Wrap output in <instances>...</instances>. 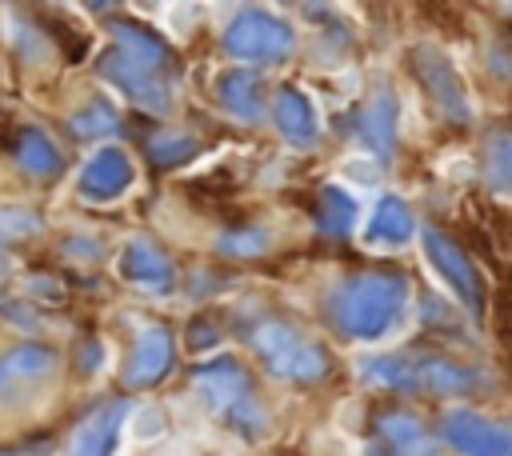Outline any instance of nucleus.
Returning <instances> with one entry per match:
<instances>
[{"label": "nucleus", "instance_id": "nucleus-1", "mask_svg": "<svg viewBox=\"0 0 512 456\" xmlns=\"http://www.w3.org/2000/svg\"><path fill=\"white\" fill-rule=\"evenodd\" d=\"M408 312V280L400 272H360L328 296V320L340 336L376 344L400 328Z\"/></svg>", "mask_w": 512, "mask_h": 456}, {"label": "nucleus", "instance_id": "nucleus-5", "mask_svg": "<svg viewBox=\"0 0 512 456\" xmlns=\"http://www.w3.org/2000/svg\"><path fill=\"white\" fill-rule=\"evenodd\" d=\"M412 68L432 100V108L448 120V124H468L472 120V96H468V80L460 76V68L452 64V56L436 44H416L412 48Z\"/></svg>", "mask_w": 512, "mask_h": 456}, {"label": "nucleus", "instance_id": "nucleus-10", "mask_svg": "<svg viewBox=\"0 0 512 456\" xmlns=\"http://www.w3.org/2000/svg\"><path fill=\"white\" fill-rule=\"evenodd\" d=\"M132 184H136V164H132V156H128L120 144H104V148H96V152L84 160L80 180H76V192H80L84 200H92V204H112V200H120Z\"/></svg>", "mask_w": 512, "mask_h": 456}, {"label": "nucleus", "instance_id": "nucleus-15", "mask_svg": "<svg viewBox=\"0 0 512 456\" xmlns=\"http://www.w3.org/2000/svg\"><path fill=\"white\" fill-rule=\"evenodd\" d=\"M272 124L296 148H316L320 144V132H324L312 96L300 92V88H280L276 92V100H272Z\"/></svg>", "mask_w": 512, "mask_h": 456}, {"label": "nucleus", "instance_id": "nucleus-26", "mask_svg": "<svg viewBox=\"0 0 512 456\" xmlns=\"http://www.w3.org/2000/svg\"><path fill=\"white\" fill-rule=\"evenodd\" d=\"M188 156H196V140H192L188 132L152 136V160H156V164H184Z\"/></svg>", "mask_w": 512, "mask_h": 456}, {"label": "nucleus", "instance_id": "nucleus-18", "mask_svg": "<svg viewBox=\"0 0 512 456\" xmlns=\"http://www.w3.org/2000/svg\"><path fill=\"white\" fill-rule=\"evenodd\" d=\"M412 236H416L412 208L400 196H380L364 220V244L368 248H404Z\"/></svg>", "mask_w": 512, "mask_h": 456}, {"label": "nucleus", "instance_id": "nucleus-23", "mask_svg": "<svg viewBox=\"0 0 512 456\" xmlns=\"http://www.w3.org/2000/svg\"><path fill=\"white\" fill-rule=\"evenodd\" d=\"M116 124H120V116H116L112 100H108V96H92L84 108H76V116H72V136L96 140V136H108Z\"/></svg>", "mask_w": 512, "mask_h": 456}, {"label": "nucleus", "instance_id": "nucleus-19", "mask_svg": "<svg viewBox=\"0 0 512 456\" xmlns=\"http://www.w3.org/2000/svg\"><path fill=\"white\" fill-rule=\"evenodd\" d=\"M108 36H112V52H120L124 60H132L140 68H152V72H168V64H172L168 44L160 36H152L144 24L116 20V24H108Z\"/></svg>", "mask_w": 512, "mask_h": 456}, {"label": "nucleus", "instance_id": "nucleus-8", "mask_svg": "<svg viewBox=\"0 0 512 456\" xmlns=\"http://www.w3.org/2000/svg\"><path fill=\"white\" fill-rule=\"evenodd\" d=\"M100 76L116 88V92H124L136 108H144V112H152V116H168L172 112V84H168V72H152V68H140V64H132V60H124L120 52H104V60H100Z\"/></svg>", "mask_w": 512, "mask_h": 456}, {"label": "nucleus", "instance_id": "nucleus-28", "mask_svg": "<svg viewBox=\"0 0 512 456\" xmlns=\"http://www.w3.org/2000/svg\"><path fill=\"white\" fill-rule=\"evenodd\" d=\"M136 436L140 440H156V436H164V416L148 404L144 412H136Z\"/></svg>", "mask_w": 512, "mask_h": 456}, {"label": "nucleus", "instance_id": "nucleus-17", "mask_svg": "<svg viewBox=\"0 0 512 456\" xmlns=\"http://www.w3.org/2000/svg\"><path fill=\"white\" fill-rule=\"evenodd\" d=\"M216 100L224 104V112H232L244 124H260L268 112V88L256 72L248 68H232L216 80Z\"/></svg>", "mask_w": 512, "mask_h": 456}, {"label": "nucleus", "instance_id": "nucleus-3", "mask_svg": "<svg viewBox=\"0 0 512 456\" xmlns=\"http://www.w3.org/2000/svg\"><path fill=\"white\" fill-rule=\"evenodd\" d=\"M296 48V28L268 8H240L224 28V52L240 64H272Z\"/></svg>", "mask_w": 512, "mask_h": 456}, {"label": "nucleus", "instance_id": "nucleus-29", "mask_svg": "<svg viewBox=\"0 0 512 456\" xmlns=\"http://www.w3.org/2000/svg\"><path fill=\"white\" fill-rule=\"evenodd\" d=\"M340 176H360L356 184H376V164L368 156H348L340 164Z\"/></svg>", "mask_w": 512, "mask_h": 456}, {"label": "nucleus", "instance_id": "nucleus-11", "mask_svg": "<svg viewBox=\"0 0 512 456\" xmlns=\"http://www.w3.org/2000/svg\"><path fill=\"white\" fill-rule=\"evenodd\" d=\"M116 272L124 284L140 288V292H168L172 288V260L168 252L148 240V236H132L120 256H116Z\"/></svg>", "mask_w": 512, "mask_h": 456}, {"label": "nucleus", "instance_id": "nucleus-20", "mask_svg": "<svg viewBox=\"0 0 512 456\" xmlns=\"http://www.w3.org/2000/svg\"><path fill=\"white\" fill-rule=\"evenodd\" d=\"M396 128H400L396 96H392L388 88H376V92L368 96L364 112H360V140L368 144V148H364V156H368V152L388 156V152L396 148Z\"/></svg>", "mask_w": 512, "mask_h": 456}, {"label": "nucleus", "instance_id": "nucleus-6", "mask_svg": "<svg viewBox=\"0 0 512 456\" xmlns=\"http://www.w3.org/2000/svg\"><path fill=\"white\" fill-rule=\"evenodd\" d=\"M56 352L48 344H12L0 352V404L4 408H28L44 396V388L56 376Z\"/></svg>", "mask_w": 512, "mask_h": 456}, {"label": "nucleus", "instance_id": "nucleus-24", "mask_svg": "<svg viewBox=\"0 0 512 456\" xmlns=\"http://www.w3.org/2000/svg\"><path fill=\"white\" fill-rule=\"evenodd\" d=\"M484 176L500 196H512V132L488 136L484 148Z\"/></svg>", "mask_w": 512, "mask_h": 456}, {"label": "nucleus", "instance_id": "nucleus-25", "mask_svg": "<svg viewBox=\"0 0 512 456\" xmlns=\"http://www.w3.org/2000/svg\"><path fill=\"white\" fill-rule=\"evenodd\" d=\"M36 232H40V216H36V212L0 204V248H4V244H12V240L36 236Z\"/></svg>", "mask_w": 512, "mask_h": 456}, {"label": "nucleus", "instance_id": "nucleus-31", "mask_svg": "<svg viewBox=\"0 0 512 456\" xmlns=\"http://www.w3.org/2000/svg\"><path fill=\"white\" fill-rule=\"evenodd\" d=\"M0 456H12V452H0Z\"/></svg>", "mask_w": 512, "mask_h": 456}, {"label": "nucleus", "instance_id": "nucleus-2", "mask_svg": "<svg viewBox=\"0 0 512 456\" xmlns=\"http://www.w3.org/2000/svg\"><path fill=\"white\" fill-rule=\"evenodd\" d=\"M256 356L264 360V368L276 376V380H288V384H316L324 380L328 372V352L304 336L296 324L288 320H260L252 332H248Z\"/></svg>", "mask_w": 512, "mask_h": 456}, {"label": "nucleus", "instance_id": "nucleus-22", "mask_svg": "<svg viewBox=\"0 0 512 456\" xmlns=\"http://www.w3.org/2000/svg\"><path fill=\"white\" fill-rule=\"evenodd\" d=\"M356 200L344 192V188H336V184H328L324 192H320V204H316V220H320V228L328 232V236H344V232H352V224H356Z\"/></svg>", "mask_w": 512, "mask_h": 456}, {"label": "nucleus", "instance_id": "nucleus-27", "mask_svg": "<svg viewBox=\"0 0 512 456\" xmlns=\"http://www.w3.org/2000/svg\"><path fill=\"white\" fill-rule=\"evenodd\" d=\"M220 248L232 252V256H256V252L268 248V232H256V228H248V232H228V236L220 240Z\"/></svg>", "mask_w": 512, "mask_h": 456}, {"label": "nucleus", "instance_id": "nucleus-30", "mask_svg": "<svg viewBox=\"0 0 512 456\" xmlns=\"http://www.w3.org/2000/svg\"><path fill=\"white\" fill-rule=\"evenodd\" d=\"M4 280H8V260L0 256V284H4Z\"/></svg>", "mask_w": 512, "mask_h": 456}, {"label": "nucleus", "instance_id": "nucleus-12", "mask_svg": "<svg viewBox=\"0 0 512 456\" xmlns=\"http://www.w3.org/2000/svg\"><path fill=\"white\" fill-rule=\"evenodd\" d=\"M368 456H432V436L420 424V416L392 408L376 416Z\"/></svg>", "mask_w": 512, "mask_h": 456}, {"label": "nucleus", "instance_id": "nucleus-7", "mask_svg": "<svg viewBox=\"0 0 512 456\" xmlns=\"http://www.w3.org/2000/svg\"><path fill=\"white\" fill-rule=\"evenodd\" d=\"M420 244H424V260L432 264V272L452 288V296H456L472 316H480V312H484V280H480L472 256H468L448 232H440V228H424V232H420Z\"/></svg>", "mask_w": 512, "mask_h": 456}, {"label": "nucleus", "instance_id": "nucleus-4", "mask_svg": "<svg viewBox=\"0 0 512 456\" xmlns=\"http://www.w3.org/2000/svg\"><path fill=\"white\" fill-rule=\"evenodd\" d=\"M196 392L204 400L208 412L216 416H228L240 432H256L264 428V416L252 400V384H248V372L236 364V360H212L196 372Z\"/></svg>", "mask_w": 512, "mask_h": 456}, {"label": "nucleus", "instance_id": "nucleus-16", "mask_svg": "<svg viewBox=\"0 0 512 456\" xmlns=\"http://www.w3.org/2000/svg\"><path fill=\"white\" fill-rule=\"evenodd\" d=\"M408 364H412V392L464 396L468 388H476L472 368H464L460 360H448L440 352H408Z\"/></svg>", "mask_w": 512, "mask_h": 456}, {"label": "nucleus", "instance_id": "nucleus-21", "mask_svg": "<svg viewBox=\"0 0 512 456\" xmlns=\"http://www.w3.org/2000/svg\"><path fill=\"white\" fill-rule=\"evenodd\" d=\"M16 164L28 172V176H56L64 168V156L60 148L52 144L48 132L40 128H20L16 136Z\"/></svg>", "mask_w": 512, "mask_h": 456}, {"label": "nucleus", "instance_id": "nucleus-13", "mask_svg": "<svg viewBox=\"0 0 512 456\" xmlns=\"http://www.w3.org/2000/svg\"><path fill=\"white\" fill-rule=\"evenodd\" d=\"M168 368H172V332L160 328V324L140 328V336L132 340L128 356H124V384L128 388H148Z\"/></svg>", "mask_w": 512, "mask_h": 456}, {"label": "nucleus", "instance_id": "nucleus-14", "mask_svg": "<svg viewBox=\"0 0 512 456\" xmlns=\"http://www.w3.org/2000/svg\"><path fill=\"white\" fill-rule=\"evenodd\" d=\"M124 420H128L124 400H104L100 408H92L72 436V456H116L120 436H124Z\"/></svg>", "mask_w": 512, "mask_h": 456}, {"label": "nucleus", "instance_id": "nucleus-9", "mask_svg": "<svg viewBox=\"0 0 512 456\" xmlns=\"http://www.w3.org/2000/svg\"><path fill=\"white\" fill-rule=\"evenodd\" d=\"M440 436L460 456H512V428L472 408H452L440 420Z\"/></svg>", "mask_w": 512, "mask_h": 456}]
</instances>
